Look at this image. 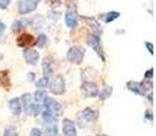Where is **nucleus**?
<instances>
[{"mask_svg": "<svg viewBox=\"0 0 156 136\" xmlns=\"http://www.w3.org/2000/svg\"><path fill=\"white\" fill-rule=\"evenodd\" d=\"M67 60L73 64H81L85 57V49L81 48V46H71L67 51V55H66Z\"/></svg>", "mask_w": 156, "mask_h": 136, "instance_id": "obj_1", "label": "nucleus"}, {"mask_svg": "<svg viewBox=\"0 0 156 136\" xmlns=\"http://www.w3.org/2000/svg\"><path fill=\"white\" fill-rule=\"evenodd\" d=\"M49 90H51V93L55 94V95H62V94H65L66 85H65L63 76H60V75L55 76L54 79L51 80V83H49Z\"/></svg>", "mask_w": 156, "mask_h": 136, "instance_id": "obj_2", "label": "nucleus"}, {"mask_svg": "<svg viewBox=\"0 0 156 136\" xmlns=\"http://www.w3.org/2000/svg\"><path fill=\"white\" fill-rule=\"evenodd\" d=\"M44 108H45V110H48V112H51L54 116H59L60 113L63 112V106L60 102L55 101L54 98H51V97H45L44 98Z\"/></svg>", "mask_w": 156, "mask_h": 136, "instance_id": "obj_3", "label": "nucleus"}, {"mask_svg": "<svg viewBox=\"0 0 156 136\" xmlns=\"http://www.w3.org/2000/svg\"><path fill=\"white\" fill-rule=\"evenodd\" d=\"M88 44L90 45V48H93V51L100 56L101 61H105L104 53H103V49H101V41H100V37H99V35L90 34V35L88 37Z\"/></svg>", "mask_w": 156, "mask_h": 136, "instance_id": "obj_4", "label": "nucleus"}, {"mask_svg": "<svg viewBox=\"0 0 156 136\" xmlns=\"http://www.w3.org/2000/svg\"><path fill=\"white\" fill-rule=\"evenodd\" d=\"M38 5L37 0H21L18 2V11L19 14L25 15V14H29L32 11H34Z\"/></svg>", "mask_w": 156, "mask_h": 136, "instance_id": "obj_5", "label": "nucleus"}, {"mask_svg": "<svg viewBox=\"0 0 156 136\" xmlns=\"http://www.w3.org/2000/svg\"><path fill=\"white\" fill-rule=\"evenodd\" d=\"M16 45L19 46V48H30V46H34L36 45V38L33 37L32 34H29V33H23V34H21L18 38H16Z\"/></svg>", "mask_w": 156, "mask_h": 136, "instance_id": "obj_6", "label": "nucleus"}, {"mask_svg": "<svg viewBox=\"0 0 156 136\" xmlns=\"http://www.w3.org/2000/svg\"><path fill=\"white\" fill-rule=\"evenodd\" d=\"M81 90L83 91V94L86 97H90V98L99 95V87H97L96 83L90 82V80H85L82 83V86H81Z\"/></svg>", "mask_w": 156, "mask_h": 136, "instance_id": "obj_7", "label": "nucleus"}, {"mask_svg": "<svg viewBox=\"0 0 156 136\" xmlns=\"http://www.w3.org/2000/svg\"><path fill=\"white\" fill-rule=\"evenodd\" d=\"M23 59L29 65H36L40 60V55L34 49H25L23 51Z\"/></svg>", "mask_w": 156, "mask_h": 136, "instance_id": "obj_8", "label": "nucleus"}, {"mask_svg": "<svg viewBox=\"0 0 156 136\" xmlns=\"http://www.w3.org/2000/svg\"><path fill=\"white\" fill-rule=\"evenodd\" d=\"M100 116V112L96 109H92V108H85V109L81 112V117H82V120L88 121V123H93V121H96L97 118H99Z\"/></svg>", "mask_w": 156, "mask_h": 136, "instance_id": "obj_9", "label": "nucleus"}, {"mask_svg": "<svg viewBox=\"0 0 156 136\" xmlns=\"http://www.w3.org/2000/svg\"><path fill=\"white\" fill-rule=\"evenodd\" d=\"M63 134L65 136H77V128L76 123L70 118H65L63 120Z\"/></svg>", "mask_w": 156, "mask_h": 136, "instance_id": "obj_10", "label": "nucleus"}, {"mask_svg": "<svg viewBox=\"0 0 156 136\" xmlns=\"http://www.w3.org/2000/svg\"><path fill=\"white\" fill-rule=\"evenodd\" d=\"M65 21H66V25H67L70 29H74V27H77L78 25V15L76 11H71L69 10L67 12H66V16H65Z\"/></svg>", "mask_w": 156, "mask_h": 136, "instance_id": "obj_11", "label": "nucleus"}, {"mask_svg": "<svg viewBox=\"0 0 156 136\" xmlns=\"http://www.w3.org/2000/svg\"><path fill=\"white\" fill-rule=\"evenodd\" d=\"M21 101L23 102V104H21V105H22V108H23L25 113H26V114H32V108H33L32 95H30L29 93H25L23 95H22Z\"/></svg>", "mask_w": 156, "mask_h": 136, "instance_id": "obj_12", "label": "nucleus"}, {"mask_svg": "<svg viewBox=\"0 0 156 136\" xmlns=\"http://www.w3.org/2000/svg\"><path fill=\"white\" fill-rule=\"evenodd\" d=\"M8 106H10V109H11V112H12L14 116H19V114H21V110H22L21 98L15 97V98L10 99V104H8Z\"/></svg>", "mask_w": 156, "mask_h": 136, "instance_id": "obj_13", "label": "nucleus"}, {"mask_svg": "<svg viewBox=\"0 0 156 136\" xmlns=\"http://www.w3.org/2000/svg\"><path fill=\"white\" fill-rule=\"evenodd\" d=\"M43 71H44V76L48 78V79H49V76L54 74V61H52L51 59H47V57L44 59V61H43Z\"/></svg>", "mask_w": 156, "mask_h": 136, "instance_id": "obj_14", "label": "nucleus"}, {"mask_svg": "<svg viewBox=\"0 0 156 136\" xmlns=\"http://www.w3.org/2000/svg\"><path fill=\"white\" fill-rule=\"evenodd\" d=\"M127 88H129L132 93H134V94H138V95H147L145 93H144V90L141 88V86H140V83H137V82H133V80H130V82H127Z\"/></svg>", "mask_w": 156, "mask_h": 136, "instance_id": "obj_15", "label": "nucleus"}, {"mask_svg": "<svg viewBox=\"0 0 156 136\" xmlns=\"http://www.w3.org/2000/svg\"><path fill=\"white\" fill-rule=\"evenodd\" d=\"M41 116H43V120H44V123H45L47 125L55 124V123L58 121V117H56V116H54L51 112H48V110H44V112L41 113Z\"/></svg>", "mask_w": 156, "mask_h": 136, "instance_id": "obj_16", "label": "nucleus"}, {"mask_svg": "<svg viewBox=\"0 0 156 136\" xmlns=\"http://www.w3.org/2000/svg\"><path fill=\"white\" fill-rule=\"evenodd\" d=\"M111 94H112V87H111V86H105L101 91H99V95L97 97H99L101 101H104V99H107Z\"/></svg>", "mask_w": 156, "mask_h": 136, "instance_id": "obj_17", "label": "nucleus"}, {"mask_svg": "<svg viewBox=\"0 0 156 136\" xmlns=\"http://www.w3.org/2000/svg\"><path fill=\"white\" fill-rule=\"evenodd\" d=\"M0 83H2L3 87L10 88L11 83H10V78H8V71H3L0 74Z\"/></svg>", "mask_w": 156, "mask_h": 136, "instance_id": "obj_18", "label": "nucleus"}, {"mask_svg": "<svg viewBox=\"0 0 156 136\" xmlns=\"http://www.w3.org/2000/svg\"><path fill=\"white\" fill-rule=\"evenodd\" d=\"M119 16H121V14H119L118 11H111V12H108V14H105L104 15V22L105 23H110V22L118 19Z\"/></svg>", "mask_w": 156, "mask_h": 136, "instance_id": "obj_19", "label": "nucleus"}, {"mask_svg": "<svg viewBox=\"0 0 156 136\" xmlns=\"http://www.w3.org/2000/svg\"><path fill=\"white\" fill-rule=\"evenodd\" d=\"M47 97V93L44 90H37L33 94V98H34V104H40L44 101V98Z\"/></svg>", "mask_w": 156, "mask_h": 136, "instance_id": "obj_20", "label": "nucleus"}, {"mask_svg": "<svg viewBox=\"0 0 156 136\" xmlns=\"http://www.w3.org/2000/svg\"><path fill=\"white\" fill-rule=\"evenodd\" d=\"M81 18H82L85 22H88V23H90L92 26H93L94 32H96L94 34H96V35H99V34H100V26H99V23H97V22L94 21V19H89V18H86V16H81Z\"/></svg>", "mask_w": 156, "mask_h": 136, "instance_id": "obj_21", "label": "nucleus"}, {"mask_svg": "<svg viewBox=\"0 0 156 136\" xmlns=\"http://www.w3.org/2000/svg\"><path fill=\"white\" fill-rule=\"evenodd\" d=\"M47 42H48V38H47L45 34H40L38 38H36V45H37L38 48H44V46L47 45Z\"/></svg>", "mask_w": 156, "mask_h": 136, "instance_id": "obj_22", "label": "nucleus"}, {"mask_svg": "<svg viewBox=\"0 0 156 136\" xmlns=\"http://www.w3.org/2000/svg\"><path fill=\"white\" fill-rule=\"evenodd\" d=\"M45 131L49 136H58V125H55V124L45 125Z\"/></svg>", "mask_w": 156, "mask_h": 136, "instance_id": "obj_23", "label": "nucleus"}, {"mask_svg": "<svg viewBox=\"0 0 156 136\" xmlns=\"http://www.w3.org/2000/svg\"><path fill=\"white\" fill-rule=\"evenodd\" d=\"M48 78H45V76H43L41 78V79H38L37 82H36V86H37L38 88H40V90H44V88L47 87V86H48Z\"/></svg>", "mask_w": 156, "mask_h": 136, "instance_id": "obj_24", "label": "nucleus"}, {"mask_svg": "<svg viewBox=\"0 0 156 136\" xmlns=\"http://www.w3.org/2000/svg\"><path fill=\"white\" fill-rule=\"evenodd\" d=\"M23 26H25L23 22H21V21H15V22L12 23V27H11V29H12V32H14V33H19L22 29H23Z\"/></svg>", "mask_w": 156, "mask_h": 136, "instance_id": "obj_25", "label": "nucleus"}, {"mask_svg": "<svg viewBox=\"0 0 156 136\" xmlns=\"http://www.w3.org/2000/svg\"><path fill=\"white\" fill-rule=\"evenodd\" d=\"M4 136H18V132H16V129L14 127H8L4 131Z\"/></svg>", "mask_w": 156, "mask_h": 136, "instance_id": "obj_26", "label": "nucleus"}, {"mask_svg": "<svg viewBox=\"0 0 156 136\" xmlns=\"http://www.w3.org/2000/svg\"><path fill=\"white\" fill-rule=\"evenodd\" d=\"M40 113H41V104H34V102H33L32 114H33V116H38Z\"/></svg>", "mask_w": 156, "mask_h": 136, "instance_id": "obj_27", "label": "nucleus"}, {"mask_svg": "<svg viewBox=\"0 0 156 136\" xmlns=\"http://www.w3.org/2000/svg\"><path fill=\"white\" fill-rule=\"evenodd\" d=\"M152 76H154V69L149 68L148 71H147V74L144 75V78H145V79H149V80H151V79H152Z\"/></svg>", "mask_w": 156, "mask_h": 136, "instance_id": "obj_28", "label": "nucleus"}, {"mask_svg": "<svg viewBox=\"0 0 156 136\" xmlns=\"http://www.w3.org/2000/svg\"><path fill=\"white\" fill-rule=\"evenodd\" d=\"M4 32H5V25L3 23L2 21H0V37H2V35L4 34Z\"/></svg>", "mask_w": 156, "mask_h": 136, "instance_id": "obj_29", "label": "nucleus"}, {"mask_svg": "<svg viewBox=\"0 0 156 136\" xmlns=\"http://www.w3.org/2000/svg\"><path fill=\"white\" fill-rule=\"evenodd\" d=\"M145 46L147 48H148V51H149V53H154V45H152L151 42H145Z\"/></svg>", "mask_w": 156, "mask_h": 136, "instance_id": "obj_30", "label": "nucleus"}, {"mask_svg": "<svg viewBox=\"0 0 156 136\" xmlns=\"http://www.w3.org/2000/svg\"><path fill=\"white\" fill-rule=\"evenodd\" d=\"M145 117L147 118H148V120H154V116H152V112H151V110H147V112H145Z\"/></svg>", "mask_w": 156, "mask_h": 136, "instance_id": "obj_31", "label": "nucleus"}, {"mask_svg": "<svg viewBox=\"0 0 156 136\" xmlns=\"http://www.w3.org/2000/svg\"><path fill=\"white\" fill-rule=\"evenodd\" d=\"M10 4V2H8V0H5V2H0V8H7V5Z\"/></svg>", "mask_w": 156, "mask_h": 136, "instance_id": "obj_32", "label": "nucleus"}, {"mask_svg": "<svg viewBox=\"0 0 156 136\" xmlns=\"http://www.w3.org/2000/svg\"><path fill=\"white\" fill-rule=\"evenodd\" d=\"M33 78H34V75H33V74H29V79H30V82H33Z\"/></svg>", "mask_w": 156, "mask_h": 136, "instance_id": "obj_33", "label": "nucleus"}, {"mask_svg": "<svg viewBox=\"0 0 156 136\" xmlns=\"http://www.w3.org/2000/svg\"><path fill=\"white\" fill-rule=\"evenodd\" d=\"M97 136H107V135H103V134H101V135H97Z\"/></svg>", "mask_w": 156, "mask_h": 136, "instance_id": "obj_34", "label": "nucleus"}, {"mask_svg": "<svg viewBox=\"0 0 156 136\" xmlns=\"http://www.w3.org/2000/svg\"><path fill=\"white\" fill-rule=\"evenodd\" d=\"M0 59H2V56H0Z\"/></svg>", "mask_w": 156, "mask_h": 136, "instance_id": "obj_35", "label": "nucleus"}]
</instances>
